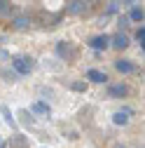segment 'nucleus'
<instances>
[{
  "label": "nucleus",
  "instance_id": "11",
  "mask_svg": "<svg viewBox=\"0 0 145 148\" xmlns=\"http://www.w3.org/2000/svg\"><path fill=\"white\" fill-rule=\"evenodd\" d=\"M129 16H131V19H133V21H143V16H145V14H143V10H140V7H133Z\"/></svg>",
  "mask_w": 145,
  "mask_h": 148
},
{
  "label": "nucleus",
  "instance_id": "15",
  "mask_svg": "<svg viewBox=\"0 0 145 148\" xmlns=\"http://www.w3.org/2000/svg\"><path fill=\"white\" fill-rule=\"evenodd\" d=\"M26 26H28V21L19 16V19H16V28H26Z\"/></svg>",
  "mask_w": 145,
  "mask_h": 148
},
{
  "label": "nucleus",
  "instance_id": "8",
  "mask_svg": "<svg viewBox=\"0 0 145 148\" xmlns=\"http://www.w3.org/2000/svg\"><path fill=\"white\" fill-rule=\"evenodd\" d=\"M115 68H117L119 73H131V71H133V64H129V61H117Z\"/></svg>",
  "mask_w": 145,
  "mask_h": 148
},
{
  "label": "nucleus",
  "instance_id": "6",
  "mask_svg": "<svg viewBox=\"0 0 145 148\" xmlns=\"http://www.w3.org/2000/svg\"><path fill=\"white\" fill-rule=\"evenodd\" d=\"M112 122L115 125H126L129 122V110H117V113L112 115Z\"/></svg>",
  "mask_w": 145,
  "mask_h": 148
},
{
  "label": "nucleus",
  "instance_id": "14",
  "mask_svg": "<svg viewBox=\"0 0 145 148\" xmlns=\"http://www.w3.org/2000/svg\"><path fill=\"white\" fill-rule=\"evenodd\" d=\"M59 54H66V57H70V54H72V49H70L68 45H63V42H61V45H59Z\"/></svg>",
  "mask_w": 145,
  "mask_h": 148
},
{
  "label": "nucleus",
  "instance_id": "12",
  "mask_svg": "<svg viewBox=\"0 0 145 148\" xmlns=\"http://www.w3.org/2000/svg\"><path fill=\"white\" fill-rule=\"evenodd\" d=\"M117 7H119V3H117V0H112V3L108 5V12H105L103 16H110V14H115V12H117Z\"/></svg>",
  "mask_w": 145,
  "mask_h": 148
},
{
  "label": "nucleus",
  "instance_id": "16",
  "mask_svg": "<svg viewBox=\"0 0 145 148\" xmlns=\"http://www.w3.org/2000/svg\"><path fill=\"white\" fill-rule=\"evenodd\" d=\"M72 89H77V92H82V89H84V85H82V82H75V85H72Z\"/></svg>",
  "mask_w": 145,
  "mask_h": 148
},
{
  "label": "nucleus",
  "instance_id": "9",
  "mask_svg": "<svg viewBox=\"0 0 145 148\" xmlns=\"http://www.w3.org/2000/svg\"><path fill=\"white\" fill-rule=\"evenodd\" d=\"M0 110H3V115H5V122L12 127V129H16V122H14V118H12V113L7 110V106H0Z\"/></svg>",
  "mask_w": 145,
  "mask_h": 148
},
{
  "label": "nucleus",
  "instance_id": "1",
  "mask_svg": "<svg viewBox=\"0 0 145 148\" xmlns=\"http://www.w3.org/2000/svg\"><path fill=\"white\" fill-rule=\"evenodd\" d=\"M12 66H14V71L19 73V75H26V73H30V68H33L30 59H24V57H19V59H14V61H12Z\"/></svg>",
  "mask_w": 145,
  "mask_h": 148
},
{
  "label": "nucleus",
  "instance_id": "17",
  "mask_svg": "<svg viewBox=\"0 0 145 148\" xmlns=\"http://www.w3.org/2000/svg\"><path fill=\"white\" fill-rule=\"evenodd\" d=\"M87 3H94V0H87Z\"/></svg>",
  "mask_w": 145,
  "mask_h": 148
},
{
  "label": "nucleus",
  "instance_id": "3",
  "mask_svg": "<svg viewBox=\"0 0 145 148\" xmlns=\"http://www.w3.org/2000/svg\"><path fill=\"white\" fill-rule=\"evenodd\" d=\"M89 45H91L94 49H105L108 45H110V38H108V35H94V38L89 40Z\"/></svg>",
  "mask_w": 145,
  "mask_h": 148
},
{
  "label": "nucleus",
  "instance_id": "18",
  "mask_svg": "<svg viewBox=\"0 0 145 148\" xmlns=\"http://www.w3.org/2000/svg\"><path fill=\"white\" fill-rule=\"evenodd\" d=\"M0 148H3V141H0Z\"/></svg>",
  "mask_w": 145,
  "mask_h": 148
},
{
  "label": "nucleus",
  "instance_id": "2",
  "mask_svg": "<svg viewBox=\"0 0 145 148\" xmlns=\"http://www.w3.org/2000/svg\"><path fill=\"white\" fill-rule=\"evenodd\" d=\"M87 0H70V5H68V12L70 14H82V12H87Z\"/></svg>",
  "mask_w": 145,
  "mask_h": 148
},
{
  "label": "nucleus",
  "instance_id": "5",
  "mask_svg": "<svg viewBox=\"0 0 145 148\" xmlns=\"http://www.w3.org/2000/svg\"><path fill=\"white\" fill-rule=\"evenodd\" d=\"M87 78H89V80H94V82H105V80H108L105 73H101V71H96V68L87 71Z\"/></svg>",
  "mask_w": 145,
  "mask_h": 148
},
{
  "label": "nucleus",
  "instance_id": "4",
  "mask_svg": "<svg viewBox=\"0 0 145 148\" xmlns=\"http://www.w3.org/2000/svg\"><path fill=\"white\" fill-rule=\"evenodd\" d=\"M110 42H112V47H117V49H124L126 45H129V40H126L124 33H117L115 38H110Z\"/></svg>",
  "mask_w": 145,
  "mask_h": 148
},
{
  "label": "nucleus",
  "instance_id": "13",
  "mask_svg": "<svg viewBox=\"0 0 145 148\" xmlns=\"http://www.w3.org/2000/svg\"><path fill=\"white\" fill-rule=\"evenodd\" d=\"M136 40L140 42V49H143V40H145V28H143V26H140V28L136 31Z\"/></svg>",
  "mask_w": 145,
  "mask_h": 148
},
{
  "label": "nucleus",
  "instance_id": "7",
  "mask_svg": "<svg viewBox=\"0 0 145 148\" xmlns=\"http://www.w3.org/2000/svg\"><path fill=\"white\" fill-rule=\"evenodd\" d=\"M108 92H110V97H124V94H126L129 89H126L124 85H112V87L108 89Z\"/></svg>",
  "mask_w": 145,
  "mask_h": 148
},
{
  "label": "nucleus",
  "instance_id": "10",
  "mask_svg": "<svg viewBox=\"0 0 145 148\" xmlns=\"http://www.w3.org/2000/svg\"><path fill=\"white\" fill-rule=\"evenodd\" d=\"M33 110H35V113H49V106L47 103H42V101H38V103H33Z\"/></svg>",
  "mask_w": 145,
  "mask_h": 148
}]
</instances>
